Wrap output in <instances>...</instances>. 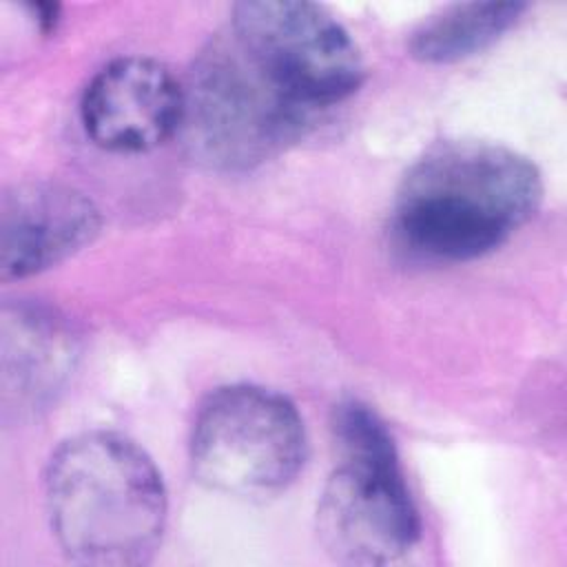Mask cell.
I'll use <instances>...</instances> for the list:
<instances>
[{
	"label": "cell",
	"instance_id": "7a4b0ae2",
	"mask_svg": "<svg viewBox=\"0 0 567 567\" xmlns=\"http://www.w3.org/2000/svg\"><path fill=\"white\" fill-rule=\"evenodd\" d=\"M44 501L55 540L82 565H142L166 525L162 474L140 445L115 432L64 441L47 465Z\"/></svg>",
	"mask_w": 567,
	"mask_h": 567
},
{
	"label": "cell",
	"instance_id": "6da1fadb",
	"mask_svg": "<svg viewBox=\"0 0 567 567\" xmlns=\"http://www.w3.org/2000/svg\"><path fill=\"white\" fill-rule=\"evenodd\" d=\"M540 197V173L525 155L478 140L441 142L405 173L394 230L414 255L465 261L507 241Z\"/></svg>",
	"mask_w": 567,
	"mask_h": 567
},
{
	"label": "cell",
	"instance_id": "ba28073f",
	"mask_svg": "<svg viewBox=\"0 0 567 567\" xmlns=\"http://www.w3.org/2000/svg\"><path fill=\"white\" fill-rule=\"evenodd\" d=\"M100 213L64 184L29 182L2 197L0 275L4 281L42 272L93 241Z\"/></svg>",
	"mask_w": 567,
	"mask_h": 567
},
{
	"label": "cell",
	"instance_id": "3957f363",
	"mask_svg": "<svg viewBox=\"0 0 567 567\" xmlns=\"http://www.w3.org/2000/svg\"><path fill=\"white\" fill-rule=\"evenodd\" d=\"M332 432L341 463L319 498V540L346 565L392 563L421 534L392 434L374 410L354 399L334 408Z\"/></svg>",
	"mask_w": 567,
	"mask_h": 567
},
{
	"label": "cell",
	"instance_id": "52a82bcc",
	"mask_svg": "<svg viewBox=\"0 0 567 567\" xmlns=\"http://www.w3.org/2000/svg\"><path fill=\"white\" fill-rule=\"evenodd\" d=\"M82 124L102 148L142 153L184 122V86L157 60L117 58L95 73L82 97Z\"/></svg>",
	"mask_w": 567,
	"mask_h": 567
},
{
	"label": "cell",
	"instance_id": "9c48e42d",
	"mask_svg": "<svg viewBox=\"0 0 567 567\" xmlns=\"http://www.w3.org/2000/svg\"><path fill=\"white\" fill-rule=\"evenodd\" d=\"M4 381L16 377L18 408H33L51 399L75 361V339L62 319L38 308H18L4 317Z\"/></svg>",
	"mask_w": 567,
	"mask_h": 567
},
{
	"label": "cell",
	"instance_id": "277c9868",
	"mask_svg": "<svg viewBox=\"0 0 567 567\" xmlns=\"http://www.w3.org/2000/svg\"><path fill=\"white\" fill-rule=\"evenodd\" d=\"M310 111L290 100L233 33L215 38L184 86L193 148L215 166L248 168L292 142Z\"/></svg>",
	"mask_w": 567,
	"mask_h": 567
},
{
	"label": "cell",
	"instance_id": "30bf717a",
	"mask_svg": "<svg viewBox=\"0 0 567 567\" xmlns=\"http://www.w3.org/2000/svg\"><path fill=\"white\" fill-rule=\"evenodd\" d=\"M523 11V2L452 4L425 20L412 33L410 53L416 60L432 64L470 58L496 42Z\"/></svg>",
	"mask_w": 567,
	"mask_h": 567
},
{
	"label": "cell",
	"instance_id": "8992f818",
	"mask_svg": "<svg viewBox=\"0 0 567 567\" xmlns=\"http://www.w3.org/2000/svg\"><path fill=\"white\" fill-rule=\"evenodd\" d=\"M230 33L250 60L310 113L348 97L363 80L354 40L319 4L246 0L233 7Z\"/></svg>",
	"mask_w": 567,
	"mask_h": 567
},
{
	"label": "cell",
	"instance_id": "5b68a950",
	"mask_svg": "<svg viewBox=\"0 0 567 567\" xmlns=\"http://www.w3.org/2000/svg\"><path fill=\"white\" fill-rule=\"evenodd\" d=\"M303 458V421L284 394L239 383L215 390L199 405L190 463L210 489L266 498L295 481Z\"/></svg>",
	"mask_w": 567,
	"mask_h": 567
}]
</instances>
